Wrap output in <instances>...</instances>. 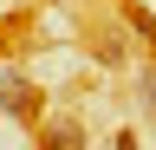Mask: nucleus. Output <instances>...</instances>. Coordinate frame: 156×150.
Returning <instances> with one entry per match:
<instances>
[{"label":"nucleus","mask_w":156,"mask_h":150,"mask_svg":"<svg viewBox=\"0 0 156 150\" xmlns=\"http://www.w3.org/2000/svg\"><path fill=\"white\" fill-rule=\"evenodd\" d=\"M0 111H7V118H20V124H39V111H46L39 85H33L20 65H0Z\"/></svg>","instance_id":"1"},{"label":"nucleus","mask_w":156,"mask_h":150,"mask_svg":"<svg viewBox=\"0 0 156 150\" xmlns=\"http://www.w3.org/2000/svg\"><path fill=\"white\" fill-rule=\"evenodd\" d=\"M33 150H85V124L65 118V111L58 118H39L33 124Z\"/></svg>","instance_id":"2"},{"label":"nucleus","mask_w":156,"mask_h":150,"mask_svg":"<svg viewBox=\"0 0 156 150\" xmlns=\"http://www.w3.org/2000/svg\"><path fill=\"white\" fill-rule=\"evenodd\" d=\"M124 26H130L136 39L150 46V52H156V13H143V7H124Z\"/></svg>","instance_id":"3"},{"label":"nucleus","mask_w":156,"mask_h":150,"mask_svg":"<svg viewBox=\"0 0 156 150\" xmlns=\"http://www.w3.org/2000/svg\"><path fill=\"white\" fill-rule=\"evenodd\" d=\"M98 59H104V65H117V59H124V39H117V33H111V39H98Z\"/></svg>","instance_id":"4"},{"label":"nucleus","mask_w":156,"mask_h":150,"mask_svg":"<svg viewBox=\"0 0 156 150\" xmlns=\"http://www.w3.org/2000/svg\"><path fill=\"white\" fill-rule=\"evenodd\" d=\"M136 85H143V104L156 111V65H150V72H143V79H136Z\"/></svg>","instance_id":"5"},{"label":"nucleus","mask_w":156,"mask_h":150,"mask_svg":"<svg viewBox=\"0 0 156 150\" xmlns=\"http://www.w3.org/2000/svg\"><path fill=\"white\" fill-rule=\"evenodd\" d=\"M111 150H136V137H130V130H117V137H111Z\"/></svg>","instance_id":"6"},{"label":"nucleus","mask_w":156,"mask_h":150,"mask_svg":"<svg viewBox=\"0 0 156 150\" xmlns=\"http://www.w3.org/2000/svg\"><path fill=\"white\" fill-rule=\"evenodd\" d=\"M52 7H78V0H52Z\"/></svg>","instance_id":"7"}]
</instances>
